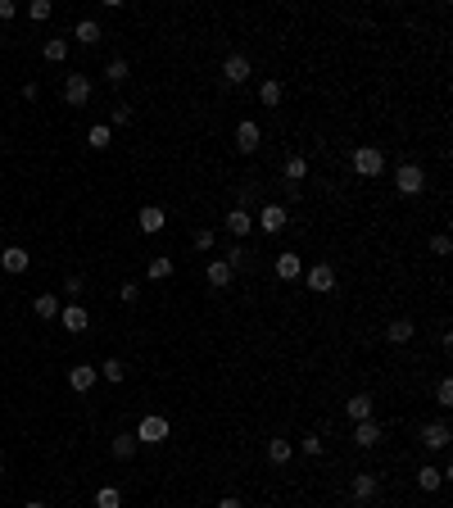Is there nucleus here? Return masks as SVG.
<instances>
[{
  "label": "nucleus",
  "mask_w": 453,
  "mask_h": 508,
  "mask_svg": "<svg viewBox=\"0 0 453 508\" xmlns=\"http://www.w3.org/2000/svg\"><path fill=\"white\" fill-rule=\"evenodd\" d=\"M449 250H453V241H449L445 232H435V236H431V254H435V259H445Z\"/></svg>",
  "instance_id": "nucleus-38"
},
{
  "label": "nucleus",
  "mask_w": 453,
  "mask_h": 508,
  "mask_svg": "<svg viewBox=\"0 0 453 508\" xmlns=\"http://www.w3.org/2000/svg\"><path fill=\"white\" fill-rule=\"evenodd\" d=\"M41 55L50 64H64V60H69V36H50V41L41 46Z\"/></svg>",
  "instance_id": "nucleus-24"
},
{
  "label": "nucleus",
  "mask_w": 453,
  "mask_h": 508,
  "mask_svg": "<svg viewBox=\"0 0 453 508\" xmlns=\"http://www.w3.org/2000/svg\"><path fill=\"white\" fill-rule=\"evenodd\" d=\"M381 436H385V431H381V423H372V418H368V423H354V445H358V449H372Z\"/></svg>",
  "instance_id": "nucleus-14"
},
{
  "label": "nucleus",
  "mask_w": 453,
  "mask_h": 508,
  "mask_svg": "<svg viewBox=\"0 0 453 508\" xmlns=\"http://www.w3.org/2000/svg\"><path fill=\"white\" fill-rule=\"evenodd\" d=\"M18 14V5H14V0H0V18H5V23H9V18H14Z\"/></svg>",
  "instance_id": "nucleus-44"
},
{
  "label": "nucleus",
  "mask_w": 453,
  "mask_h": 508,
  "mask_svg": "<svg viewBox=\"0 0 453 508\" xmlns=\"http://www.w3.org/2000/svg\"><path fill=\"white\" fill-rule=\"evenodd\" d=\"M214 508H245V500H236V495H223V500H218Z\"/></svg>",
  "instance_id": "nucleus-45"
},
{
  "label": "nucleus",
  "mask_w": 453,
  "mask_h": 508,
  "mask_svg": "<svg viewBox=\"0 0 453 508\" xmlns=\"http://www.w3.org/2000/svg\"><path fill=\"white\" fill-rule=\"evenodd\" d=\"M132 436H137V445H163V440L172 436V423L163 413H150V418H141V423H137Z\"/></svg>",
  "instance_id": "nucleus-2"
},
{
  "label": "nucleus",
  "mask_w": 453,
  "mask_h": 508,
  "mask_svg": "<svg viewBox=\"0 0 453 508\" xmlns=\"http://www.w3.org/2000/svg\"><path fill=\"white\" fill-rule=\"evenodd\" d=\"M291 454H295V445L286 436H272V440H267V463L286 467V463H291Z\"/></svg>",
  "instance_id": "nucleus-19"
},
{
  "label": "nucleus",
  "mask_w": 453,
  "mask_h": 508,
  "mask_svg": "<svg viewBox=\"0 0 453 508\" xmlns=\"http://www.w3.org/2000/svg\"><path fill=\"white\" fill-rule=\"evenodd\" d=\"M249 73H254V69H249V55H227V60H223V82H231V86H245L249 82Z\"/></svg>",
  "instance_id": "nucleus-6"
},
{
  "label": "nucleus",
  "mask_w": 453,
  "mask_h": 508,
  "mask_svg": "<svg viewBox=\"0 0 453 508\" xmlns=\"http://www.w3.org/2000/svg\"><path fill=\"white\" fill-rule=\"evenodd\" d=\"M322 449H326V445H322V436H304V440H300V454H308V458H317Z\"/></svg>",
  "instance_id": "nucleus-39"
},
{
  "label": "nucleus",
  "mask_w": 453,
  "mask_h": 508,
  "mask_svg": "<svg viewBox=\"0 0 453 508\" xmlns=\"http://www.w3.org/2000/svg\"><path fill=\"white\" fill-rule=\"evenodd\" d=\"M0 146H5V137H0Z\"/></svg>",
  "instance_id": "nucleus-48"
},
{
  "label": "nucleus",
  "mask_w": 453,
  "mask_h": 508,
  "mask_svg": "<svg viewBox=\"0 0 453 508\" xmlns=\"http://www.w3.org/2000/svg\"><path fill=\"white\" fill-rule=\"evenodd\" d=\"M204 277H209V286H214V291H227V286H231V277H236V273H231V268L223 263V259H209Z\"/></svg>",
  "instance_id": "nucleus-16"
},
{
  "label": "nucleus",
  "mask_w": 453,
  "mask_h": 508,
  "mask_svg": "<svg viewBox=\"0 0 453 508\" xmlns=\"http://www.w3.org/2000/svg\"><path fill=\"white\" fill-rule=\"evenodd\" d=\"M137 227H141L146 236H154V232H163V227H168V214H163L159 205H141V209H137Z\"/></svg>",
  "instance_id": "nucleus-8"
},
{
  "label": "nucleus",
  "mask_w": 453,
  "mask_h": 508,
  "mask_svg": "<svg viewBox=\"0 0 453 508\" xmlns=\"http://www.w3.org/2000/svg\"><path fill=\"white\" fill-rule=\"evenodd\" d=\"M86 327H91V313H86L82 304H69V309H64V331L77 336V331H86Z\"/></svg>",
  "instance_id": "nucleus-20"
},
{
  "label": "nucleus",
  "mask_w": 453,
  "mask_h": 508,
  "mask_svg": "<svg viewBox=\"0 0 453 508\" xmlns=\"http://www.w3.org/2000/svg\"><path fill=\"white\" fill-rule=\"evenodd\" d=\"M137 295H141L137 282H123V286H118V300H123V304H137Z\"/></svg>",
  "instance_id": "nucleus-41"
},
{
  "label": "nucleus",
  "mask_w": 453,
  "mask_h": 508,
  "mask_svg": "<svg viewBox=\"0 0 453 508\" xmlns=\"http://www.w3.org/2000/svg\"><path fill=\"white\" fill-rule=\"evenodd\" d=\"M445 486V476H440V467H417V490H440Z\"/></svg>",
  "instance_id": "nucleus-26"
},
{
  "label": "nucleus",
  "mask_w": 453,
  "mask_h": 508,
  "mask_svg": "<svg viewBox=\"0 0 453 508\" xmlns=\"http://www.w3.org/2000/svg\"><path fill=\"white\" fill-rule=\"evenodd\" d=\"M113 141V132H109V123H95L91 132H86V146H95V150H104Z\"/></svg>",
  "instance_id": "nucleus-32"
},
{
  "label": "nucleus",
  "mask_w": 453,
  "mask_h": 508,
  "mask_svg": "<svg viewBox=\"0 0 453 508\" xmlns=\"http://www.w3.org/2000/svg\"><path fill=\"white\" fill-rule=\"evenodd\" d=\"M421 445L426 449H445L449 445V423H426L421 427Z\"/></svg>",
  "instance_id": "nucleus-18"
},
{
  "label": "nucleus",
  "mask_w": 453,
  "mask_h": 508,
  "mask_svg": "<svg viewBox=\"0 0 453 508\" xmlns=\"http://www.w3.org/2000/svg\"><path fill=\"white\" fill-rule=\"evenodd\" d=\"M113 123H118V128H127V123H132V104H118V109H113Z\"/></svg>",
  "instance_id": "nucleus-42"
},
{
  "label": "nucleus",
  "mask_w": 453,
  "mask_h": 508,
  "mask_svg": "<svg viewBox=\"0 0 453 508\" xmlns=\"http://www.w3.org/2000/svg\"><path fill=\"white\" fill-rule=\"evenodd\" d=\"M258 100H263L267 109H277V104H281V82H277V78H267L263 86H258Z\"/></svg>",
  "instance_id": "nucleus-30"
},
{
  "label": "nucleus",
  "mask_w": 453,
  "mask_h": 508,
  "mask_svg": "<svg viewBox=\"0 0 453 508\" xmlns=\"http://www.w3.org/2000/svg\"><path fill=\"white\" fill-rule=\"evenodd\" d=\"M254 195H258V181H245V186H236V200H240V209H249V205H254Z\"/></svg>",
  "instance_id": "nucleus-37"
},
{
  "label": "nucleus",
  "mask_w": 453,
  "mask_h": 508,
  "mask_svg": "<svg viewBox=\"0 0 453 508\" xmlns=\"http://www.w3.org/2000/svg\"><path fill=\"white\" fill-rule=\"evenodd\" d=\"M286 223H291V214H286V209L281 205H263V209H258V214H254V227H263V232H281V227Z\"/></svg>",
  "instance_id": "nucleus-7"
},
{
  "label": "nucleus",
  "mask_w": 453,
  "mask_h": 508,
  "mask_svg": "<svg viewBox=\"0 0 453 508\" xmlns=\"http://www.w3.org/2000/svg\"><path fill=\"white\" fill-rule=\"evenodd\" d=\"M223 263L231 268V273H245V268H249V250H245V245H231V250H227V259H223Z\"/></svg>",
  "instance_id": "nucleus-28"
},
{
  "label": "nucleus",
  "mask_w": 453,
  "mask_h": 508,
  "mask_svg": "<svg viewBox=\"0 0 453 508\" xmlns=\"http://www.w3.org/2000/svg\"><path fill=\"white\" fill-rule=\"evenodd\" d=\"M32 313H36L41 322L60 318V295H50V291H46V295H36V300H32Z\"/></svg>",
  "instance_id": "nucleus-21"
},
{
  "label": "nucleus",
  "mask_w": 453,
  "mask_h": 508,
  "mask_svg": "<svg viewBox=\"0 0 453 508\" xmlns=\"http://www.w3.org/2000/svg\"><path fill=\"white\" fill-rule=\"evenodd\" d=\"M190 241H195V250H214V227H195Z\"/></svg>",
  "instance_id": "nucleus-40"
},
{
  "label": "nucleus",
  "mask_w": 453,
  "mask_h": 508,
  "mask_svg": "<svg viewBox=\"0 0 453 508\" xmlns=\"http://www.w3.org/2000/svg\"><path fill=\"white\" fill-rule=\"evenodd\" d=\"M73 36H77V41H82V46H95V41H100V23H95V18H82V23H77L73 27Z\"/></svg>",
  "instance_id": "nucleus-25"
},
{
  "label": "nucleus",
  "mask_w": 453,
  "mask_h": 508,
  "mask_svg": "<svg viewBox=\"0 0 453 508\" xmlns=\"http://www.w3.org/2000/svg\"><path fill=\"white\" fill-rule=\"evenodd\" d=\"M368 508H372V504H368Z\"/></svg>",
  "instance_id": "nucleus-49"
},
{
  "label": "nucleus",
  "mask_w": 453,
  "mask_h": 508,
  "mask_svg": "<svg viewBox=\"0 0 453 508\" xmlns=\"http://www.w3.org/2000/svg\"><path fill=\"white\" fill-rule=\"evenodd\" d=\"M146 273H150V282H163V277H172V254H154Z\"/></svg>",
  "instance_id": "nucleus-27"
},
{
  "label": "nucleus",
  "mask_w": 453,
  "mask_h": 508,
  "mask_svg": "<svg viewBox=\"0 0 453 508\" xmlns=\"http://www.w3.org/2000/svg\"><path fill=\"white\" fill-rule=\"evenodd\" d=\"M95 508H123V495L113 490V486H100V490H95Z\"/></svg>",
  "instance_id": "nucleus-34"
},
{
  "label": "nucleus",
  "mask_w": 453,
  "mask_h": 508,
  "mask_svg": "<svg viewBox=\"0 0 453 508\" xmlns=\"http://www.w3.org/2000/svg\"><path fill=\"white\" fill-rule=\"evenodd\" d=\"M23 508H46V504H36V500H32V504H23Z\"/></svg>",
  "instance_id": "nucleus-46"
},
{
  "label": "nucleus",
  "mask_w": 453,
  "mask_h": 508,
  "mask_svg": "<svg viewBox=\"0 0 453 508\" xmlns=\"http://www.w3.org/2000/svg\"><path fill=\"white\" fill-rule=\"evenodd\" d=\"M349 490H354V500H358V504H372V500H377V490H381V481L372 472H354Z\"/></svg>",
  "instance_id": "nucleus-10"
},
{
  "label": "nucleus",
  "mask_w": 453,
  "mask_h": 508,
  "mask_svg": "<svg viewBox=\"0 0 453 508\" xmlns=\"http://www.w3.org/2000/svg\"><path fill=\"white\" fill-rule=\"evenodd\" d=\"M86 100H91V78H86V73H69V78H64V104H69V109H82Z\"/></svg>",
  "instance_id": "nucleus-4"
},
{
  "label": "nucleus",
  "mask_w": 453,
  "mask_h": 508,
  "mask_svg": "<svg viewBox=\"0 0 453 508\" xmlns=\"http://www.w3.org/2000/svg\"><path fill=\"white\" fill-rule=\"evenodd\" d=\"M50 14H55V5H50V0H32V5H27V18H32V23H46Z\"/></svg>",
  "instance_id": "nucleus-35"
},
{
  "label": "nucleus",
  "mask_w": 453,
  "mask_h": 508,
  "mask_svg": "<svg viewBox=\"0 0 453 508\" xmlns=\"http://www.w3.org/2000/svg\"><path fill=\"white\" fill-rule=\"evenodd\" d=\"M95 377H100V368H91V363H77V368L69 372V386L82 395V390H91L95 386Z\"/></svg>",
  "instance_id": "nucleus-15"
},
{
  "label": "nucleus",
  "mask_w": 453,
  "mask_h": 508,
  "mask_svg": "<svg viewBox=\"0 0 453 508\" xmlns=\"http://www.w3.org/2000/svg\"><path fill=\"white\" fill-rule=\"evenodd\" d=\"M394 191H399V195H421V191H426V168L421 164H399L394 168Z\"/></svg>",
  "instance_id": "nucleus-3"
},
{
  "label": "nucleus",
  "mask_w": 453,
  "mask_h": 508,
  "mask_svg": "<svg viewBox=\"0 0 453 508\" xmlns=\"http://www.w3.org/2000/svg\"><path fill=\"white\" fill-rule=\"evenodd\" d=\"M435 404H440V409H449V404H453V381H449V377H440V381H435Z\"/></svg>",
  "instance_id": "nucleus-36"
},
{
  "label": "nucleus",
  "mask_w": 453,
  "mask_h": 508,
  "mask_svg": "<svg viewBox=\"0 0 453 508\" xmlns=\"http://www.w3.org/2000/svg\"><path fill=\"white\" fill-rule=\"evenodd\" d=\"M236 146L245 150V155H254V150L263 146V132H258L254 118H240V123H236Z\"/></svg>",
  "instance_id": "nucleus-9"
},
{
  "label": "nucleus",
  "mask_w": 453,
  "mask_h": 508,
  "mask_svg": "<svg viewBox=\"0 0 453 508\" xmlns=\"http://www.w3.org/2000/svg\"><path fill=\"white\" fill-rule=\"evenodd\" d=\"M227 232L236 236V241H245V236L254 232V214H249V209H240V205H236V209H231V214H227Z\"/></svg>",
  "instance_id": "nucleus-11"
},
{
  "label": "nucleus",
  "mask_w": 453,
  "mask_h": 508,
  "mask_svg": "<svg viewBox=\"0 0 453 508\" xmlns=\"http://www.w3.org/2000/svg\"><path fill=\"white\" fill-rule=\"evenodd\" d=\"M127 73H132V64L123 60V55H113V60L104 64V78H109V82H127Z\"/></svg>",
  "instance_id": "nucleus-29"
},
{
  "label": "nucleus",
  "mask_w": 453,
  "mask_h": 508,
  "mask_svg": "<svg viewBox=\"0 0 453 508\" xmlns=\"http://www.w3.org/2000/svg\"><path fill=\"white\" fill-rule=\"evenodd\" d=\"M82 291H86L82 277H69V282H64V295H82Z\"/></svg>",
  "instance_id": "nucleus-43"
},
{
  "label": "nucleus",
  "mask_w": 453,
  "mask_h": 508,
  "mask_svg": "<svg viewBox=\"0 0 453 508\" xmlns=\"http://www.w3.org/2000/svg\"><path fill=\"white\" fill-rule=\"evenodd\" d=\"M272 273L281 277V282H300V277H304V259L300 254H277Z\"/></svg>",
  "instance_id": "nucleus-12"
},
{
  "label": "nucleus",
  "mask_w": 453,
  "mask_h": 508,
  "mask_svg": "<svg viewBox=\"0 0 453 508\" xmlns=\"http://www.w3.org/2000/svg\"><path fill=\"white\" fill-rule=\"evenodd\" d=\"M344 413H349V423H368V418H372V395L344 399Z\"/></svg>",
  "instance_id": "nucleus-23"
},
{
  "label": "nucleus",
  "mask_w": 453,
  "mask_h": 508,
  "mask_svg": "<svg viewBox=\"0 0 453 508\" xmlns=\"http://www.w3.org/2000/svg\"><path fill=\"white\" fill-rule=\"evenodd\" d=\"M412 336H417V327H412V318H394L390 327H385V341H390V345H408Z\"/></svg>",
  "instance_id": "nucleus-17"
},
{
  "label": "nucleus",
  "mask_w": 453,
  "mask_h": 508,
  "mask_svg": "<svg viewBox=\"0 0 453 508\" xmlns=\"http://www.w3.org/2000/svg\"><path fill=\"white\" fill-rule=\"evenodd\" d=\"M0 472H5V458H0Z\"/></svg>",
  "instance_id": "nucleus-47"
},
{
  "label": "nucleus",
  "mask_w": 453,
  "mask_h": 508,
  "mask_svg": "<svg viewBox=\"0 0 453 508\" xmlns=\"http://www.w3.org/2000/svg\"><path fill=\"white\" fill-rule=\"evenodd\" d=\"M304 286H308V291H317V295H331L335 291V268L331 263H313L304 273Z\"/></svg>",
  "instance_id": "nucleus-5"
},
{
  "label": "nucleus",
  "mask_w": 453,
  "mask_h": 508,
  "mask_svg": "<svg viewBox=\"0 0 453 508\" xmlns=\"http://www.w3.org/2000/svg\"><path fill=\"white\" fill-rule=\"evenodd\" d=\"M100 377H104V381H113V386H118V381L127 377V368H123V359H104V363H100Z\"/></svg>",
  "instance_id": "nucleus-33"
},
{
  "label": "nucleus",
  "mask_w": 453,
  "mask_h": 508,
  "mask_svg": "<svg viewBox=\"0 0 453 508\" xmlns=\"http://www.w3.org/2000/svg\"><path fill=\"white\" fill-rule=\"evenodd\" d=\"M113 458H132L137 454V436H132V431H123V436H113Z\"/></svg>",
  "instance_id": "nucleus-31"
},
{
  "label": "nucleus",
  "mask_w": 453,
  "mask_h": 508,
  "mask_svg": "<svg viewBox=\"0 0 453 508\" xmlns=\"http://www.w3.org/2000/svg\"><path fill=\"white\" fill-rule=\"evenodd\" d=\"M281 172H286V186H300V181L308 177V159H304V155H291V159L281 164Z\"/></svg>",
  "instance_id": "nucleus-22"
},
{
  "label": "nucleus",
  "mask_w": 453,
  "mask_h": 508,
  "mask_svg": "<svg viewBox=\"0 0 453 508\" xmlns=\"http://www.w3.org/2000/svg\"><path fill=\"white\" fill-rule=\"evenodd\" d=\"M349 168L358 172V177H381L385 172V150L381 146H354V155H349Z\"/></svg>",
  "instance_id": "nucleus-1"
},
{
  "label": "nucleus",
  "mask_w": 453,
  "mask_h": 508,
  "mask_svg": "<svg viewBox=\"0 0 453 508\" xmlns=\"http://www.w3.org/2000/svg\"><path fill=\"white\" fill-rule=\"evenodd\" d=\"M27 263H32V259H27L23 245H5V250H0V268H5V273H27Z\"/></svg>",
  "instance_id": "nucleus-13"
}]
</instances>
